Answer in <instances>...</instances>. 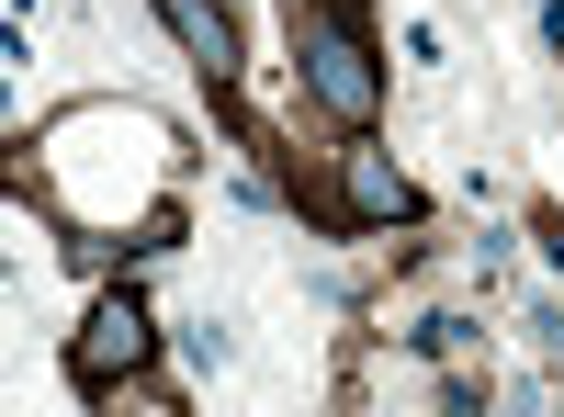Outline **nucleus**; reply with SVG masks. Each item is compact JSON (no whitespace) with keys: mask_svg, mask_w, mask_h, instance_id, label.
<instances>
[{"mask_svg":"<svg viewBox=\"0 0 564 417\" xmlns=\"http://www.w3.org/2000/svg\"><path fill=\"white\" fill-rule=\"evenodd\" d=\"M159 12L181 23V45H193V68L226 90V79H238V23H226V0H159Z\"/></svg>","mask_w":564,"mask_h":417,"instance_id":"4","label":"nucleus"},{"mask_svg":"<svg viewBox=\"0 0 564 417\" xmlns=\"http://www.w3.org/2000/svg\"><path fill=\"white\" fill-rule=\"evenodd\" d=\"M339 193H350L361 226H406V215H417V180H406L384 147H339Z\"/></svg>","mask_w":564,"mask_h":417,"instance_id":"3","label":"nucleus"},{"mask_svg":"<svg viewBox=\"0 0 564 417\" xmlns=\"http://www.w3.org/2000/svg\"><path fill=\"white\" fill-rule=\"evenodd\" d=\"M148 350H159V316L135 305V283H124V294H102V305L79 316L68 384H79V395H124V373H148Z\"/></svg>","mask_w":564,"mask_h":417,"instance_id":"2","label":"nucleus"},{"mask_svg":"<svg viewBox=\"0 0 564 417\" xmlns=\"http://www.w3.org/2000/svg\"><path fill=\"white\" fill-rule=\"evenodd\" d=\"M531 339H542V350H564V305H531Z\"/></svg>","mask_w":564,"mask_h":417,"instance_id":"5","label":"nucleus"},{"mask_svg":"<svg viewBox=\"0 0 564 417\" xmlns=\"http://www.w3.org/2000/svg\"><path fill=\"white\" fill-rule=\"evenodd\" d=\"M294 79H305V102L327 124H350V135L384 113V68H372V45H361V23L339 0H294Z\"/></svg>","mask_w":564,"mask_h":417,"instance_id":"1","label":"nucleus"}]
</instances>
